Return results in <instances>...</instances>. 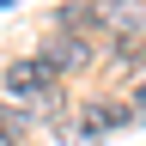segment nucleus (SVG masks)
Segmentation results:
<instances>
[{
	"mask_svg": "<svg viewBox=\"0 0 146 146\" xmlns=\"http://www.w3.org/2000/svg\"><path fill=\"white\" fill-rule=\"evenodd\" d=\"M49 85V61H18L6 67V91H18V98H31V91H43Z\"/></svg>",
	"mask_w": 146,
	"mask_h": 146,
	"instance_id": "obj_1",
	"label": "nucleus"
},
{
	"mask_svg": "<svg viewBox=\"0 0 146 146\" xmlns=\"http://www.w3.org/2000/svg\"><path fill=\"white\" fill-rule=\"evenodd\" d=\"M85 55H91V49L79 43V36H55L43 61H49V73H55V67H85Z\"/></svg>",
	"mask_w": 146,
	"mask_h": 146,
	"instance_id": "obj_2",
	"label": "nucleus"
},
{
	"mask_svg": "<svg viewBox=\"0 0 146 146\" xmlns=\"http://www.w3.org/2000/svg\"><path fill=\"white\" fill-rule=\"evenodd\" d=\"M104 12L116 31H140V0H104Z\"/></svg>",
	"mask_w": 146,
	"mask_h": 146,
	"instance_id": "obj_3",
	"label": "nucleus"
},
{
	"mask_svg": "<svg viewBox=\"0 0 146 146\" xmlns=\"http://www.w3.org/2000/svg\"><path fill=\"white\" fill-rule=\"evenodd\" d=\"M104 128H116V110H110V104H91L85 110V134H104Z\"/></svg>",
	"mask_w": 146,
	"mask_h": 146,
	"instance_id": "obj_4",
	"label": "nucleus"
},
{
	"mask_svg": "<svg viewBox=\"0 0 146 146\" xmlns=\"http://www.w3.org/2000/svg\"><path fill=\"white\" fill-rule=\"evenodd\" d=\"M0 146H12V134H0Z\"/></svg>",
	"mask_w": 146,
	"mask_h": 146,
	"instance_id": "obj_5",
	"label": "nucleus"
},
{
	"mask_svg": "<svg viewBox=\"0 0 146 146\" xmlns=\"http://www.w3.org/2000/svg\"><path fill=\"white\" fill-rule=\"evenodd\" d=\"M140 110H146V91H140Z\"/></svg>",
	"mask_w": 146,
	"mask_h": 146,
	"instance_id": "obj_6",
	"label": "nucleus"
}]
</instances>
